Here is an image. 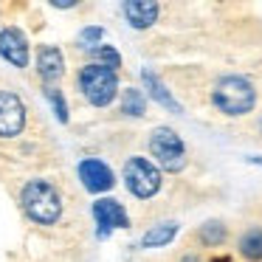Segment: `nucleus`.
<instances>
[{"label": "nucleus", "mask_w": 262, "mask_h": 262, "mask_svg": "<svg viewBox=\"0 0 262 262\" xmlns=\"http://www.w3.org/2000/svg\"><path fill=\"white\" fill-rule=\"evenodd\" d=\"M76 172H79L82 186H85L91 194L110 192V189L116 186V175H113V169H110V166L104 164V161H99V158H82V161H79V166H76Z\"/></svg>", "instance_id": "8"}, {"label": "nucleus", "mask_w": 262, "mask_h": 262, "mask_svg": "<svg viewBox=\"0 0 262 262\" xmlns=\"http://www.w3.org/2000/svg\"><path fill=\"white\" fill-rule=\"evenodd\" d=\"M121 14H124V20L130 23V29L147 31L158 23L161 6L155 0H124V3H121Z\"/></svg>", "instance_id": "10"}, {"label": "nucleus", "mask_w": 262, "mask_h": 262, "mask_svg": "<svg viewBox=\"0 0 262 262\" xmlns=\"http://www.w3.org/2000/svg\"><path fill=\"white\" fill-rule=\"evenodd\" d=\"M211 104L217 113L228 116V119H239V116L254 113L256 102H259V91L248 76L239 74H226L211 85Z\"/></svg>", "instance_id": "1"}, {"label": "nucleus", "mask_w": 262, "mask_h": 262, "mask_svg": "<svg viewBox=\"0 0 262 262\" xmlns=\"http://www.w3.org/2000/svg\"><path fill=\"white\" fill-rule=\"evenodd\" d=\"M192 239L200 248H223L231 239V228L223 220H206L203 226H198V231L192 234Z\"/></svg>", "instance_id": "14"}, {"label": "nucleus", "mask_w": 262, "mask_h": 262, "mask_svg": "<svg viewBox=\"0 0 262 262\" xmlns=\"http://www.w3.org/2000/svg\"><path fill=\"white\" fill-rule=\"evenodd\" d=\"M141 82H144V96H149L155 104H161L164 110H172L175 116H181V113H183L181 102H178V99L172 96V91L164 85V82H161V76L155 74V71L144 68V71H141Z\"/></svg>", "instance_id": "12"}, {"label": "nucleus", "mask_w": 262, "mask_h": 262, "mask_svg": "<svg viewBox=\"0 0 262 262\" xmlns=\"http://www.w3.org/2000/svg\"><path fill=\"white\" fill-rule=\"evenodd\" d=\"M209 262H234V256L231 254H220V256H211Z\"/></svg>", "instance_id": "21"}, {"label": "nucleus", "mask_w": 262, "mask_h": 262, "mask_svg": "<svg viewBox=\"0 0 262 262\" xmlns=\"http://www.w3.org/2000/svg\"><path fill=\"white\" fill-rule=\"evenodd\" d=\"M121 178H124L127 192L138 200L155 198V194L161 192V186H164V172L155 166L152 158H144V155H130V158L124 161Z\"/></svg>", "instance_id": "5"}, {"label": "nucleus", "mask_w": 262, "mask_h": 262, "mask_svg": "<svg viewBox=\"0 0 262 262\" xmlns=\"http://www.w3.org/2000/svg\"><path fill=\"white\" fill-rule=\"evenodd\" d=\"M37 74L46 82V88H54L65 76V57L57 46H40L37 48Z\"/></svg>", "instance_id": "11"}, {"label": "nucleus", "mask_w": 262, "mask_h": 262, "mask_svg": "<svg viewBox=\"0 0 262 262\" xmlns=\"http://www.w3.org/2000/svg\"><path fill=\"white\" fill-rule=\"evenodd\" d=\"M121 113L130 116V119H144V113H147V96H144L141 88L121 91Z\"/></svg>", "instance_id": "16"}, {"label": "nucleus", "mask_w": 262, "mask_h": 262, "mask_svg": "<svg viewBox=\"0 0 262 262\" xmlns=\"http://www.w3.org/2000/svg\"><path fill=\"white\" fill-rule=\"evenodd\" d=\"M0 57L6 59L9 65H14V68H29L31 48H29L26 34L17 29V26L0 29Z\"/></svg>", "instance_id": "9"}, {"label": "nucleus", "mask_w": 262, "mask_h": 262, "mask_svg": "<svg viewBox=\"0 0 262 262\" xmlns=\"http://www.w3.org/2000/svg\"><path fill=\"white\" fill-rule=\"evenodd\" d=\"M147 147L149 155H152L155 166L161 172H169V175H181L189 164V152H186V144H183L181 133L172 130V127L161 124L149 133L147 138Z\"/></svg>", "instance_id": "4"}, {"label": "nucleus", "mask_w": 262, "mask_h": 262, "mask_svg": "<svg viewBox=\"0 0 262 262\" xmlns=\"http://www.w3.org/2000/svg\"><path fill=\"white\" fill-rule=\"evenodd\" d=\"M91 54L96 57V62L99 65H104V68H110V71H116L119 74V68H121V54L116 51L113 46H96V48H91Z\"/></svg>", "instance_id": "17"}, {"label": "nucleus", "mask_w": 262, "mask_h": 262, "mask_svg": "<svg viewBox=\"0 0 262 262\" xmlns=\"http://www.w3.org/2000/svg\"><path fill=\"white\" fill-rule=\"evenodd\" d=\"M178 231H181V226H178L175 220L155 223V226H149L147 231L141 234V239H138V248H164V245H169L172 239L178 237Z\"/></svg>", "instance_id": "15"}, {"label": "nucleus", "mask_w": 262, "mask_h": 262, "mask_svg": "<svg viewBox=\"0 0 262 262\" xmlns=\"http://www.w3.org/2000/svg\"><path fill=\"white\" fill-rule=\"evenodd\" d=\"M91 211L99 226V237H110V231L116 228H130V214L116 198H99Z\"/></svg>", "instance_id": "7"}, {"label": "nucleus", "mask_w": 262, "mask_h": 262, "mask_svg": "<svg viewBox=\"0 0 262 262\" xmlns=\"http://www.w3.org/2000/svg\"><path fill=\"white\" fill-rule=\"evenodd\" d=\"M256 127H259V136H262V116H259V124H256Z\"/></svg>", "instance_id": "22"}, {"label": "nucleus", "mask_w": 262, "mask_h": 262, "mask_svg": "<svg viewBox=\"0 0 262 262\" xmlns=\"http://www.w3.org/2000/svg\"><path fill=\"white\" fill-rule=\"evenodd\" d=\"M178 262H203V256H200L198 251H186V254H183Z\"/></svg>", "instance_id": "20"}, {"label": "nucleus", "mask_w": 262, "mask_h": 262, "mask_svg": "<svg viewBox=\"0 0 262 262\" xmlns=\"http://www.w3.org/2000/svg\"><path fill=\"white\" fill-rule=\"evenodd\" d=\"M46 99L51 102V107H54V113H57V119L62 121V124H68V102H65V96H62V91L59 88H46Z\"/></svg>", "instance_id": "18"}, {"label": "nucleus", "mask_w": 262, "mask_h": 262, "mask_svg": "<svg viewBox=\"0 0 262 262\" xmlns=\"http://www.w3.org/2000/svg\"><path fill=\"white\" fill-rule=\"evenodd\" d=\"M234 254L243 262H262V223H248L234 239Z\"/></svg>", "instance_id": "13"}, {"label": "nucleus", "mask_w": 262, "mask_h": 262, "mask_svg": "<svg viewBox=\"0 0 262 262\" xmlns=\"http://www.w3.org/2000/svg\"><path fill=\"white\" fill-rule=\"evenodd\" d=\"M76 88L91 107H110L119 96V74L99 62H88L76 74Z\"/></svg>", "instance_id": "3"}, {"label": "nucleus", "mask_w": 262, "mask_h": 262, "mask_svg": "<svg viewBox=\"0 0 262 262\" xmlns=\"http://www.w3.org/2000/svg\"><path fill=\"white\" fill-rule=\"evenodd\" d=\"M20 206L37 226H54L62 217V194L46 178H31L20 189Z\"/></svg>", "instance_id": "2"}, {"label": "nucleus", "mask_w": 262, "mask_h": 262, "mask_svg": "<svg viewBox=\"0 0 262 262\" xmlns=\"http://www.w3.org/2000/svg\"><path fill=\"white\" fill-rule=\"evenodd\" d=\"M79 40L85 42L88 48H96V46H102V40H104V29H99V26H88V29H82Z\"/></svg>", "instance_id": "19"}, {"label": "nucleus", "mask_w": 262, "mask_h": 262, "mask_svg": "<svg viewBox=\"0 0 262 262\" xmlns=\"http://www.w3.org/2000/svg\"><path fill=\"white\" fill-rule=\"evenodd\" d=\"M26 127V104L17 93L0 91V138H17Z\"/></svg>", "instance_id": "6"}]
</instances>
